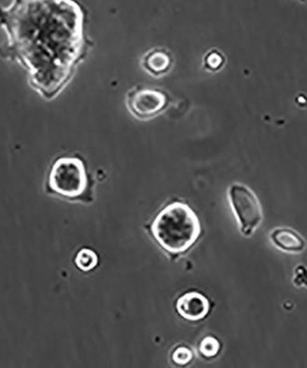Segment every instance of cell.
<instances>
[{"label": "cell", "mask_w": 307, "mask_h": 368, "mask_svg": "<svg viewBox=\"0 0 307 368\" xmlns=\"http://www.w3.org/2000/svg\"><path fill=\"white\" fill-rule=\"evenodd\" d=\"M93 184L87 163L78 154L59 156L47 172V190L71 201L93 200Z\"/></svg>", "instance_id": "obj_3"}, {"label": "cell", "mask_w": 307, "mask_h": 368, "mask_svg": "<svg viewBox=\"0 0 307 368\" xmlns=\"http://www.w3.org/2000/svg\"><path fill=\"white\" fill-rule=\"evenodd\" d=\"M76 264L79 269L88 272L94 269L98 264V256L90 249L81 250L76 255Z\"/></svg>", "instance_id": "obj_10"}, {"label": "cell", "mask_w": 307, "mask_h": 368, "mask_svg": "<svg viewBox=\"0 0 307 368\" xmlns=\"http://www.w3.org/2000/svg\"><path fill=\"white\" fill-rule=\"evenodd\" d=\"M271 240L278 248L287 252H301L306 247L303 238L290 229H275L271 233Z\"/></svg>", "instance_id": "obj_8"}, {"label": "cell", "mask_w": 307, "mask_h": 368, "mask_svg": "<svg viewBox=\"0 0 307 368\" xmlns=\"http://www.w3.org/2000/svg\"><path fill=\"white\" fill-rule=\"evenodd\" d=\"M226 57L222 51L218 49L209 50L203 59V69L209 72H218L226 64Z\"/></svg>", "instance_id": "obj_9"}, {"label": "cell", "mask_w": 307, "mask_h": 368, "mask_svg": "<svg viewBox=\"0 0 307 368\" xmlns=\"http://www.w3.org/2000/svg\"><path fill=\"white\" fill-rule=\"evenodd\" d=\"M228 196L242 233L252 236L262 220L261 205L255 193L246 185L234 184L229 187Z\"/></svg>", "instance_id": "obj_5"}, {"label": "cell", "mask_w": 307, "mask_h": 368, "mask_svg": "<svg viewBox=\"0 0 307 368\" xmlns=\"http://www.w3.org/2000/svg\"><path fill=\"white\" fill-rule=\"evenodd\" d=\"M86 25L85 11L76 0H13L0 6L6 36L0 58L22 67L29 86L54 101L93 51Z\"/></svg>", "instance_id": "obj_1"}, {"label": "cell", "mask_w": 307, "mask_h": 368, "mask_svg": "<svg viewBox=\"0 0 307 368\" xmlns=\"http://www.w3.org/2000/svg\"><path fill=\"white\" fill-rule=\"evenodd\" d=\"M140 66L144 72L154 78L167 76L174 67L172 53L164 47H155L144 53L141 58Z\"/></svg>", "instance_id": "obj_6"}, {"label": "cell", "mask_w": 307, "mask_h": 368, "mask_svg": "<svg viewBox=\"0 0 307 368\" xmlns=\"http://www.w3.org/2000/svg\"><path fill=\"white\" fill-rule=\"evenodd\" d=\"M200 351L207 357L215 356L220 351V343L214 337H206L203 339L200 346Z\"/></svg>", "instance_id": "obj_11"}, {"label": "cell", "mask_w": 307, "mask_h": 368, "mask_svg": "<svg viewBox=\"0 0 307 368\" xmlns=\"http://www.w3.org/2000/svg\"><path fill=\"white\" fill-rule=\"evenodd\" d=\"M150 231L165 252L179 256L196 244L200 234V224L190 206L174 202L156 216Z\"/></svg>", "instance_id": "obj_2"}, {"label": "cell", "mask_w": 307, "mask_h": 368, "mask_svg": "<svg viewBox=\"0 0 307 368\" xmlns=\"http://www.w3.org/2000/svg\"><path fill=\"white\" fill-rule=\"evenodd\" d=\"M173 361L179 364H186L190 363L193 359V352L187 347H179L173 353Z\"/></svg>", "instance_id": "obj_12"}, {"label": "cell", "mask_w": 307, "mask_h": 368, "mask_svg": "<svg viewBox=\"0 0 307 368\" xmlns=\"http://www.w3.org/2000/svg\"><path fill=\"white\" fill-rule=\"evenodd\" d=\"M125 102L132 117L146 122L164 114L172 100L162 88L137 85L127 91Z\"/></svg>", "instance_id": "obj_4"}, {"label": "cell", "mask_w": 307, "mask_h": 368, "mask_svg": "<svg viewBox=\"0 0 307 368\" xmlns=\"http://www.w3.org/2000/svg\"><path fill=\"white\" fill-rule=\"evenodd\" d=\"M176 308L183 319L197 322L207 316L210 304L208 299L202 294L189 292L179 297Z\"/></svg>", "instance_id": "obj_7"}]
</instances>
